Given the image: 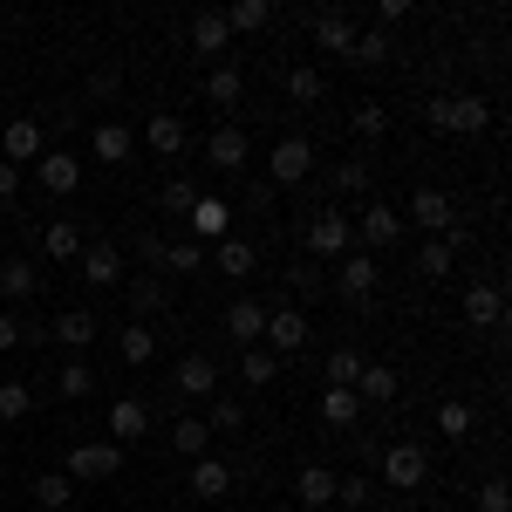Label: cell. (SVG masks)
Wrapping results in <instances>:
<instances>
[{
    "mask_svg": "<svg viewBox=\"0 0 512 512\" xmlns=\"http://www.w3.org/2000/svg\"><path fill=\"white\" fill-rule=\"evenodd\" d=\"M226 41H233L226 14H198V21H192V48H198V55H226Z\"/></svg>",
    "mask_w": 512,
    "mask_h": 512,
    "instance_id": "cell-33",
    "label": "cell"
},
{
    "mask_svg": "<svg viewBox=\"0 0 512 512\" xmlns=\"http://www.w3.org/2000/svg\"><path fill=\"white\" fill-rule=\"evenodd\" d=\"M212 267H219V274H233V280H246L253 274V239H219V246H212Z\"/></svg>",
    "mask_w": 512,
    "mask_h": 512,
    "instance_id": "cell-29",
    "label": "cell"
},
{
    "mask_svg": "<svg viewBox=\"0 0 512 512\" xmlns=\"http://www.w3.org/2000/svg\"><path fill=\"white\" fill-rule=\"evenodd\" d=\"M349 123H355V137H362V144H383V137H390V110H383V103H362Z\"/></svg>",
    "mask_w": 512,
    "mask_h": 512,
    "instance_id": "cell-38",
    "label": "cell"
},
{
    "mask_svg": "<svg viewBox=\"0 0 512 512\" xmlns=\"http://www.w3.org/2000/svg\"><path fill=\"white\" fill-rule=\"evenodd\" d=\"M82 274H89V287H117L123 280V253L110 246V239H89V246H82Z\"/></svg>",
    "mask_w": 512,
    "mask_h": 512,
    "instance_id": "cell-16",
    "label": "cell"
},
{
    "mask_svg": "<svg viewBox=\"0 0 512 512\" xmlns=\"http://www.w3.org/2000/svg\"><path fill=\"white\" fill-rule=\"evenodd\" d=\"M424 117H431L444 137H472V130L492 123V110H485V96H431V110H424Z\"/></svg>",
    "mask_w": 512,
    "mask_h": 512,
    "instance_id": "cell-1",
    "label": "cell"
},
{
    "mask_svg": "<svg viewBox=\"0 0 512 512\" xmlns=\"http://www.w3.org/2000/svg\"><path fill=\"white\" fill-rule=\"evenodd\" d=\"M35 499L48 512H69V506H76V478H69V472H41L35 478Z\"/></svg>",
    "mask_w": 512,
    "mask_h": 512,
    "instance_id": "cell-34",
    "label": "cell"
},
{
    "mask_svg": "<svg viewBox=\"0 0 512 512\" xmlns=\"http://www.w3.org/2000/svg\"><path fill=\"white\" fill-rule=\"evenodd\" d=\"M396 390H403V376H396L390 362H362V376H355V396L362 403H390Z\"/></svg>",
    "mask_w": 512,
    "mask_h": 512,
    "instance_id": "cell-21",
    "label": "cell"
},
{
    "mask_svg": "<svg viewBox=\"0 0 512 512\" xmlns=\"http://www.w3.org/2000/svg\"><path fill=\"white\" fill-rule=\"evenodd\" d=\"M410 219L424 226V233H451L458 219H451V198L437 192V185H417V198H410Z\"/></svg>",
    "mask_w": 512,
    "mask_h": 512,
    "instance_id": "cell-17",
    "label": "cell"
},
{
    "mask_svg": "<svg viewBox=\"0 0 512 512\" xmlns=\"http://www.w3.org/2000/svg\"><path fill=\"white\" fill-rule=\"evenodd\" d=\"M226 335L246 342V349H260V335H267V308H260V301H233V308H226Z\"/></svg>",
    "mask_w": 512,
    "mask_h": 512,
    "instance_id": "cell-19",
    "label": "cell"
},
{
    "mask_svg": "<svg viewBox=\"0 0 512 512\" xmlns=\"http://www.w3.org/2000/svg\"><path fill=\"white\" fill-rule=\"evenodd\" d=\"M267 21H274L267 0H233V7H226V28H239V35H253V28H267Z\"/></svg>",
    "mask_w": 512,
    "mask_h": 512,
    "instance_id": "cell-37",
    "label": "cell"
},
{
    "mask_svg": "<svg viewBox=\"0 0 512 512\" xmlns=\"http://www.w3.org/2000/svg\"><path fill=\"white\" fill-rule=\"evenodd\" d=\"M205 103H212V110H239V103H246V76H239L233 62L205 76Z\"/></svg>",
    "mask_w": 512,
    "mask_h": 512,
    "instance_id": "cell-22",
    "label": "cell"
},
{
    "mask_svg": "<svg viewBox=\"0 0 512 512\" xmlns=\"http://www.w3.org/2000/svg\"><path fill=\"white\" fill-rule=\"evenodd\" d=\"M158 205H164V212H178V219H185V212L198 205V185H185V178H171V185L158 192Z\"/></svg>",
    "mask_w": 512,
    "mask_h": 512,
    "instance_id": "cell-47",
    "label": "cell"
},
{
    "mask_svg": "<svg viewBox=\"0 0 512 512\" xmlns=\"http://www.w3.org/2000/svg\"><path fill=\"white\" fill-rule=\"evenodd\" d=\"M35 267H28V260H7V253H0V294H7V301H35Z\"/></svg>",
    "mask_w": 512,
    "mask_h": 512,
    "instance_id": "cell-32",
    "label": "cell"
},
{
    "mask_svg": "<svg viewBox=\"0 0 512 512\" xmlns=\"http://www.w3.org/2000/svg\"><path fill=\"white\" fill-rule=\"evenodd\" d=\"M123 294H130V315H137V321H144V315H164V308H171V287H164L158 274H137L130 287H123Z\"/></svg>",
    "mask_w": 512,
    "mask_h": 512,
    "instance_id": "cell-20",
    "label": "cell"
},
{
    "mask_svg": "<svg viewBox=\"0 0 512 512\" xmlns=\"http://www.w3.org/2000/svg\"><path fill=\"white\" fill-rule=\"evenodd\" d=\"M0 151H7V164L21 171V164H35L41 151H48V130H41L35 117H14L7 130H0Z\"/></svg>",
    "mask_w": 512,
    "mask_h": 512,
    "instance_id": "cell-7",
    "label": "cell"
},
{
    "mask_svg": "<svg viewBox=\"0 0 512 512\" xmlns=\"http://www.w3.org/2000/svg\"><path fill=\"white\" fill-rule=\"evenodd\" d=\"M35 178H41V192L69 198L82 185V158H76V151H41V158H35Z\"/></svg>",
    "mask_w": 512,
    "mask_h": 512,
    "instance_id": "cell-9",
    "label": "cell"
},
{
    "mask_svg": "<svg viewBox=\"0 0 512 512\" xmlns=\"http://www.w3.org/2000/svg\"><path fill=\"white\" fill-rule=\"evenodd\" d=\"M321 89H328L321 69H308V62H301V69H287V96H294V103H321Z\"/></svg>",
    "mask_w": 512,
    "mask_h": 512,
    "instance_id": "cell-42",
    "label": "cell"
},
{
    "mask_svg": "<svg viewBox=\"0 0 512 512\" xmlns=\"http://www.w3.org/2000/svg\"><path fill=\"white\" fill-rule=\"evenodd\" d=\"M35 410V390L28 383H0V424H21Z\"/></svg>",
    "mask_w": 512,
    "mask_h": 512,
    "instance_id": "cell-40",
    "label": "cell"
},
{
    "mask_svg": "<svg viewBox=\"0 0 512 512\" xmlns=\"http://www.w3.org/2000/svg\"><path fill=\"white\" fill-rule=\"evenodd\" d=\"M171 390L205 403V396L219 390V362H212V355H185V362H178V376H171Z\"/></svg>",
    "mask_w": 512,
    "mask_h": 512,
    "instance_id": "cell-14",
    "label": "cell"
},
{
    "mask_svg": "<svg viewBox=\"0 0 512 512\" xmlns=\"http://www.w3.org/2000/svg\"><path fill=\"white\" fill-rule=\"evenodd\" d=\"M383 478H390V492H417V485L431 478L424 444H390V451H383Z\"/></svg>",
    "mask_w": 512,
    "mask_h": 512,
    "instance_id": "cell-5",
    "label": "cell"
},
{
    "mask_svg": "<svg viewBox=\"0 0 512 512\" xmlns=\"http://www.w3.org/2000/svg\"><path fill=\"white\" fill-rule=\"evenodd\" d=\"M192 492L198 499H226V492H233V472L205 451V458H192Z\"/></svg>",
    "mask_w": 512,
    "mask_h": 512,
    "instance_id": "cell-25",
    "label": "cell"
},
{
    "mask_svg": "<svg viewBox=\"0 0 512 512\" xmlns=\"http://www.w3.org/2000/svg\"><path fill=\"white\" fill-rule=\"evenodd\" d=\"M308 35H315V48H328V55H349L355 21H349V14H315V21H308Z\"/></svg>",
    "mask_w": 512,
    "mask_h": 512,
    "instance_id": "cell-23",
    "label": "cell"
},
{
    "mask_svg": "<svg viewBox=\"0 0 512 512\" xmlns=\"http://www.w3.org/2000/svg\"><path fill=\"white\" fill-rule=\"evenodd\" d=\"M355 417H362V396L355 390H328L321 396V424H328V431H355Z\"/></svg>",
    "mask_w": 512,
    "mask_h": 512,
    "instance_id": "cell-30",
    "label": "cell"
},
{
    "mask_svg": "<svg viewBox=\"0 0 512 512\" xmlns=\"http://www.w3.org/2000/svg\"><path fill=\"white\" fill-rule=\"evenodd\" d=\"M267 171H274L267 185H301V178L315 171V144H308V137H280L274 158H267Z\"/></svg>",
    "mask_w": 512,
    "mask_h": 512,
    "instance_id": "cell-6",
    "label": "cell"
},
{
    "mask_svg": "<svg viewBox=\"0 0 512 512\" xmlns=\"http://www.w3.org/2000/svg\"><path fill=\"white\" fill-rule=\"evenodd\" d=\"M185 219H192V239H198V246H219V239H226V226H233V205H226V198H198Z\"/></svg>",
    "mask_w": 512,
    "mask_h": 512,
    "instance_id": "cell-13",
    "label": "cell"
},
{
    "mask_svg": "<svg viewBox=\"0 0 512 512\" xmlns=\"http://www.w3.org/2000/svg\"><path fill=\"white\" fill-rule=\"evenodd\" d=\"M308 349V315L301 308H267V355Z\"/></svg>",
    "mask_w": 512,
    "mask_h": 512,
    "instance_id": "cell-10",
    "label": "cell"
},
{
    "mask_svg": "<svg viewBox=\"0 0 512 512\" xmlns=\"http://www.w3.org/2000/svg\"><path fill=\"white\" fill-rule=\"evenodd\" d=\"M117 472H123V444H110V437H89V444L69 451V478L76 485H96V478H117Z\"/></svg>",
    "mask_w": 512,
    "mask_h": 512,
    "instance_id": "cell-2",
    "label": "cell"
},
{
    "mask_svg": "<svg viewBox=\"0 0 512 512\" xmlns=\"http://www.w3.org/2000/svg\"><path fill=\"white\" fill-rule=\"evenodd\" d=\"M355 376H362V355H355V349L328 355V390H355Z\"/></svg>",
    "mask_w": 512,
    "mask_h": 512,
    "instance_id": "cell-41",
    "label": "cell"
},
{
    "mask_svg": "<svg viewBox=\"0 0 512 512\" xmlns=\"http://www.w3.org/2000/svg\"><path fill=\"white\" fill-rule=\"evenodd\" d=\"M239 376L260 390V383H274L280 376V355H267V349H246V362H239Z\"/></svg>",
    "mask_w": 512,
    "mask_h": 512,
    "instance_id": "cell-44",
    "label": "cell"
},
{
    "mask_svg": "<svg viewBox=\"0 0 512 512\" xmlns=\"http://www.w3.org/2000/svg\"><path fill=\"white\" fill-rule=\"evenodd\" d=\"M308 253H315V260H342V253H355V226L342 219V212H315V219H308Z\"/></svg>",
    "mask_w": 512,
    "mask_h": 512,
    "instance_id": "cell-3",
    "label": "cell"
},
{
    "mask_svg": "<svg viewBox=\"0 0 512 512\" xmlns=\"http://www.w3.org/2000/svg\"><path fill=\"white\" fill-rule=\"evenodd\" d=\"M14 198H21V171H14V164H0V205H14Z\"/></svg>",
    "mask_w": 512,
    "mask_h": 512,
    "instance_id": "cell-53",
    "label": "cell"
},
{
    "mask_svg": "<svg viewBox=\"0 0 512 512\" xmlns=\"http://www.w3.org/2000/svg\"><path fill=\"white\" fill-rule=\"evenodd\" d=\"M0 41H7V21H0Z\"/></svg>",
    "mask_w": 512,
    "mask_h": 512,
    "instance_id": "cell-54",
    "label": "cell"
},
{
    "mask_svg": "<svg viewBox=\"0 0 512 512\" xmlns=\"http://www.w3.org/2000/svg\"><path fill=\"white\" fill-rule=\"evenodd\" d=\"M294 492H301V506H335V472L328 465H308V472L294 478Z\"/></svg>",
    "mask_w": 512,
    "mask_h": 512,
    "instance_id": "cell-35",
    "label": "cell"
},
{
    "mask_svg": "<svg viewBox=\"0 0 512 512\" xmlns=\"http://www.w3.org/2000/svg\"><path fill=\"white\" fill-rule=\"evenodd\" d=\"M144 144H151L158 158H178V151L192 144V130H185V117H171V110H158V117L144 123Z\"/></svg>",
    "mask_w": 512,
    "mask_h": 512,
    "instance_id": "cell-18",
    "label": "cell"
},
{
    "mask_svg": "<svg viewBox=\"0 0 512 512\" xmlns=\"http://www.w3.org/2000/svg\"><path fill=\"white\" fill-rule=\"evenodd\" d=\"M499 315H506L499 287H465V321H472V328H499Z\"/></svg>",
    "mask_w": 512,
    "mask_h": 512,
    "instance_id": "cell-31",
    "label": "cell"
},
{
    "mask_svg": "<svg viewBox=\"0 0 512 512\" xmlns=\"http://www.w3.org/2000/svg\"><path fill=\"white\" fill-rule=\"evenodd\" d=\"M41 246H48V260H82V226L76 219H48V233H41Z\"/></svg>",
    "mask_w": 512,
    "mask_h": 512,
    "instance_id": "cell-24",
    "label": "cell"
},
{
    "mask_svg": "<svg viewBox=\"0 0 512 512\" xmlns=\"http://www.w3.org/2000/svg\"><path fill=\"white\" fill-rule=\"evenodd\" d=\"M89 390H96V376H89V362H69V369L55 376V396H69V403H82Z\"/></svg>",
    "mask_w": 512,
    "mask_h": 512,
    "instance_id": "cell-43",
    "label": "cell"
},
{
    "mask_svg": "<svg viewBox=\"0 0 512 512\" xmlns=\"http://www.w3.org/2000/svg\"><path fill=\"white\" fill-rule=\"evenodd\" d=\"M349 62L355 69H383V62H390V35H383V28H355Z\"/></svg>",
    "mask_w": 512,
    "mask_h": 512,
    "instance_id": "cell-28",
    "label": "cell"
},
{
    "mask_svg": "<svg viewBox=\"0 0 512 512\" xmlns=\"http://www.w3.org/2000/svg\"><path fill=\"white\" fill-rule=\"evenodd\" d=\"M355 239H362V253H383V246H396L403 239V212L396 205H362V219H349Z\"/></svg>",
    "mask_w": 512,
    "mask_h": 512,
    "instance_id": "cell-4",
    "label": "cell"
},
{
    "mask_svg": "<svg viewBox=\"0 0 512 512\" xmlns=\"http://www.w3.org/2000/svg\"><path fill=\"white\" fill-rule=\"evenodd\" d=\"M335 287H342L349 301H369V294H376V253H362V246H355V253H342Z\"/></svg>",
    "mask_w": 512,
    "mask_h": 512,
    "instance_id": "cell-11",
    "label": "cell"
},
{
    "mask_svg": "<svg viewBox=\"0 0 512 512\" xmlns=\"http://www.w3.org/2000/svg\"><path fill=\"white\" fill-rule=\"evenodd\" d=\"M151 431V403L144 396H117L110 403V444H130V437Z\"/></svg>",
    "mask_w": 512,
    "mask_h": 512,
    "instance_id": "cell-15",
    "label": "cell"
},
{
    "mask_svg": "<svg viewBox=\"0 0 512 512\" xmlns=\"http://www.w3.org/2000/svg\"><path fill=\"white\" fill-rule=\"evenodd\" d=\"M417 274H424V280H444V274H451V246H444V239L417 246Z\"/></svg>",
    "mask_w": 512,
    "mask_h": 512,
    "instance_id": "cell-45",
    "label": "cell"
},
{
    "mask_svg": "<svg viewBox=\"0 0 512 512\" xmlns=\"http://www.w3.org/2000/svg\"><path fill=\"white\" fill-rule=\"evenodd\" d=\"M96 328H103V321H96V315H82V308H69V315H62V321H55V328H48V335H55V342H62V349H89V342H96Z\"/></svg>",
    "mask_w": 512,
    "mask_h": 512,
    "instance_id": "cell-27",
    "label": "cell"
},
{
    "mask_svg": "<svg viewBox=\"0 0 512 512\" xmlns=\"http://www.w3.org/2000/svg\"><path fill=\"white\" fill-rule=\"evenodd\" d=\"M164 267H171V274H205V246H198V239L164 246Z\"/></svg>",
    "mask_w": 512,
    "mask_h": 512,
    "instance_id": "cell-39",
    "label": "cell"
},
{
    "mask_svg": "<svg viewBox=\"0 0 512 512\" xmlns=\"http://www.w3.org/2000/svg\"><path fill=\"white\" fill-rule=\"evenodd\" d=\"M328 178H335V192H362V185H369V164H362V158H349V164H335Z\"/></svg>",
    "mask_w": 512,
    "mask_h": 512,
    "instance_id": "cell-50",
    "label": "cell"
},
{
    "mask_svg": "<svg viewBox=\"0 0 512 512\" xmlns=\"http://www.w3.org/2000/svg\"><path fill=\"white\" fill-rule=\"evenodd\" d=\"M205 424H212V431H239V424H246V410H239V396H219Z\"/></svg>",
    "mask_w": 512,
    "mask_h": 512,
    "instance_id": "cell-49",
    "label": "cell"
},
{
    "mask_svg": "<svg viewBox=\"0 0 512 512\" xmlns=\"http://www.w3.org/2000/svg\"><path fill=\"white\" fill-rule=\"evenodd\" d=\"M130 151H137V130H130V123H96V130H89V158L96 164H123Z\"/></svg>",
    "mask_w": 512,
    "mask_h": 512,
    "instance_id": "cell-12",
    "label": "cell"
},
{
    "mask_svg": "<svg viewBox=\"0 0 512 512\" xmlns=\"http://www.w3.org/2000/svg\"><path fill=\"white\" fill-rule=\"evenodd\" d=\"M171 451H178V458H205V451H212V424H205V417H178V424H171Z\"/></svg>",
    "mask_w": 512,
    "mask_h": 512,
    "instance_id": "cell-26",
    "label": "cell"
},
{
    "mask_svg": "<svg viewBox=\"0 0 512 512\" xmlns=\"http://www.w3.org/2000/svg\"><path fill=\"white\" fill-rule=\"evenodd\" d=\"M437 431L465 437V431H472V403H437Z\"/></svg>",
    "mask_w": 512,
    "mask_h": 512,
    "instance_id": "cell-46",
    "label": "cell"
},
{
    "mask_svg": "<svg viewBox=\"0 0 512 512\" xmlns=\"http://www.w3.org/2000/svg\"><path fill=\"white\" fill-rule=\"evenodd\" d=\"M478 512H512V485L506 478H485V485H478Z\"/></svg>",
    "mask_w": 512,
    "mask_h": 512,
    "instance_id": "cell-48",
    "label": "cell"
},
{
    "mask_svg": "<svg viewBox=\"0 0 512 512\" xmlns=\"http://www.w3.org/2000/svg\"><path fill=\"white\" fill-rule=\"evenodd\" d=\"M246 158H253V144H246L239 123H219V130L205 137V164H212V171H246Z\"/></svg>",
    "mask_w": 512,
    "mask_h": 512,
    "instance_id": "cell-8",
    "label": "cell"
},
{
    "mask_svg": "<svg viewBox=\"0 0 512 512\" xmlns=\"http://www.w3.org/2000/svg\"><path fill=\"white\" fill-rule=\"evenodd\" d=\"M21 328H28V321H14L7 308H0V349H21Z\"/></svg>",
    "mask_w": 512,
    "mask_h": 512,
    "instance_id": "cell-52",
    "label": "cell"
},
{
    "mask_svg": "<svg viewBox=\"0 0 512 512\" xmlns=\"http://www.w3.org/2000/svg\"><path fill=\"white\" fill-rule=\"evenodd\" d=\"M117 355L130 362V369H144V362L158 355V335H151V328L137 321V328H123V335H117Z\"/></svg>",
    "mask_w": 512,
    "mask_h": 512,
    "instance_id": "cell-36",
    "label": "cell"
},
{
    "mask_svg": "<svg viewBox=\"0 0 512 512\" xmlns=\"http://www.w3.org/2000/svg\"><path fill=\"white\" fill-rule=\"evenodd\" d=\"M335 499L362 512V506H369V478H362V472H355V478H335Z\"/></svg>",
    "mask_w": 512,
    "mask_h": 512,
    "instance_id": "cell-51",
    "label": "cell"
}]
</instances>
